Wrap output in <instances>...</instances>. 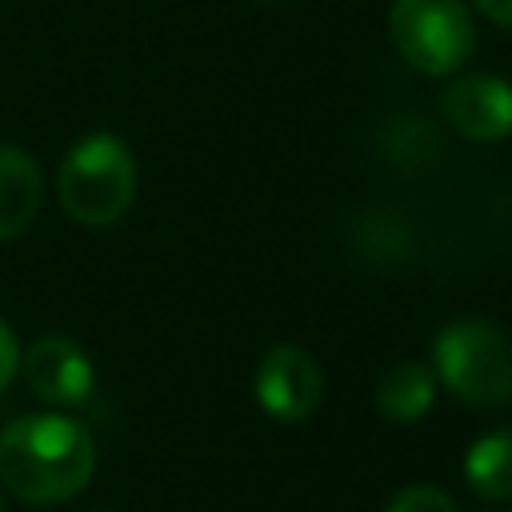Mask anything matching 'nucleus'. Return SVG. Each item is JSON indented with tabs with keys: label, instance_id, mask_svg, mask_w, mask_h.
Instances as JSON below:
<instances>
[{
	"label": "nucleus",
	"instance_id": "10",
	"mask_svg": "<svg viewBox=\"0 0 512 512\" xmlns=\"http://www.w3.org/2000/svg\"><path fill=\"white\" fill-rule=\"evenodd\" d=\"M464 476L484 500H512V428L480 436L464 456Z\"/></svg>",
	"mask_w": 512,
	"mask_h": 512
},
{
	"label": "nucleus",
	"instance_id": "5",
	"mask_svg": "<svg viewBox=\"0 0 512 512\" xmlns=\"http://www.w3.org/2000/svg\"><path fill=\"white\" fill-rule=\"evenodd\" d=\"M320 396H324V376L304 348L276 344L264 352L256 368V400L272 420L284 424L308 420L320 408Z\"/></svg>",
	"mask_w": 512,
	"mask_h": 512
},
{
	"label": "nucleus",
	"instance_id": "4",
	"mask_svg": "<svg viewBox=\"0 0 512 512\" xmlns=\"http://www.w3.org/2000/svg\"><path fill=\"white\" fill-rule=\"evenodd\" d=\"M388 32L404 64L424 76L464 68L476 48V24L464 0H392Z\"/></svg>",
	"mask_w": 512,
	"mask_h": 512
},
{
	"label": "nucleus",
	"instance_id": "12",
	"mask_svg": "<svg viewBox=\"0 0 512 512\" xmlns=\"http://www.w3.org/2000/svg\"><path fill=\"white\" fill-rule=\"evenodd\" d=\"M16 372H20V340H16L12 324L0 320V392L16 380Z\"/></svg>",
	"mask_w": 512,
	"mask_h": 512
},
{
	"label": "nucleus",
	"instance_id": "2",
	"mask_svg": "<svg viewBox=\"0 0 512 512\" xmlns=\"http://www.w3.org/2000/svg\"><path fill=\"white\" fill-rule=\"evenodd\" d=\"M56 200L68 220L84 228L116 224L136 200V156L112 132H88L76 140L56 172Z\"/></svg>",
	"mask_w": 512,
	"mask_h": 512
},
{
	"label": "nucleus",
	"instance_id": "6",
	"mask_svg": "<svg viewBox=\"0 0 512 512\" xmlns=\"http://www.w3.org/2000/svg\"><path fill=\"white\" fill-rule=\"evenodd\" d=\"M20 372L28 388L56 408H76L92 396L96 372L88 352L68 336H40L28 352H20Z\"/></svg>",
	"mask_w": 512,
	"mask_h": 512
},
{
	"label": "nucleus",
	"instance_id": "8",
	"mask_svg": "<svg viewBox=\"0 0 512 512\" xmlns=\"http://www.w3.org/2000/svg\"><path fill=\"white\" fill-rule=\"evenodd\" d=\"M44 196V172L32 152L16 144H0V244L20 236Z\"/></svg>",
	"mask_w": 512,
	"mask_h": 512
},
{
	"label": "nucleus",
	"instance_id": "1",
	"mask_svg": "<svg viewBox=\"0 0 512 512\" xmlns=\"http://www.w3.org/2000/svg\"><path fill=\"white\" fill-rule=\"evenodd\" d=\"M96 468L88 428L64 412H28L0 432V484L24 504L72 500Z\"/></svg>",
	"mask_w": 512,
	"mask_h": 512
},
{
	"label": "nucleus",
	"instance_id": "11",
	"mask_svg": "<svg viewBox=\"0 0 512 512\" xmlns=\"http://www.w3.org/2000/svg\"><path fill=\"white\" fill-rule=\"evenodd\" d=\"M384 512H456V504H452V496H448L444 488H436V484H408V488H400V492L388 500Z\"/></svg>",
	"mask_w": 512,
	"mask_h": 512
},
{
	"label": "nucleus",
	"instance_id": "9",
	"mask_svg": "<svg viewBox=\"0 0 512 512\" xmlns=\"http://www.w3.org/2000/svg\"><path fill=\"white\" fill-rule=\"evenodd\" d=\"M436 400V376L424 364H396L380 376L376 384V408L396 420V424H412L420 420Z\"/></svg>",
	"mask_w": 512,
	"mask_h": 512
},
{
	"label": "nucleus",
	"instance_id": "3",
	"mask_svg": "<svg viewBox=\"0 0 512 512\" xmlns=\"http://www.w3.org/2000/svg\"><path fill=\"white\" fill-rule=\"evenodd\" d=\"M436 380L464 404L496 408L512 400V340L488 320H452L432 344Z\"/></svg>",
	"mask_w": 512,
	"mask_h": 512
},
{
	"label": "nucleus",
	"instance_id": "13",
	"mask_svg": "<svg viewBox=\"0 0 512 512\" xmlns=\"http://www.w3.org/2000/svg\"><path fill=\"white\" fill-rule=\"evenodd\" d=\"M480 8V16H488L500 28H512V0H472Z\"/></svg>",
	"mask_w": 512,
	"mask_h": 512
},
{
	"label": "nucleus",
	"instance_id": "14",
	"mask_svg": "<svg viewBox=\"0 0 512 512\" xmlns=\"http://www.w3.org/2000/svg\"><path fill=\"white\" fill-rule=\"evenodd\" d=\"M0 512H4V496H0Z\"/></svg>",
	"mask_w": 512,
	"mask_h": 512
},
{
	"label": "nucleus",
	"instance_id": "7",
	"mask_svg": "<svg viewBox=\"0 0 512 512\" xmlns=\"http://www.w3.org/2000/svg\"><path fill=\"white\" fill-rule=\"evenodd\" d=\"M444 116L464 140L496 144L512 136V84L488 72L460 76L444 92Z\"/></svg>",
	"mask_w": 512,
	"mask_h": 512
}]
</instances>
